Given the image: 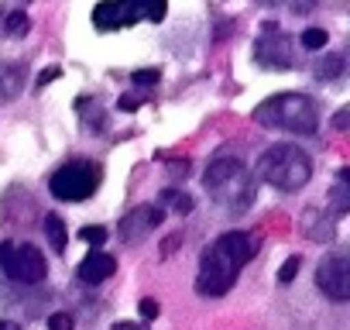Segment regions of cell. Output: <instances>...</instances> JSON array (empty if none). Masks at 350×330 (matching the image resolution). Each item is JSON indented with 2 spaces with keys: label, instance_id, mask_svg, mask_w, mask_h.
<instances>
[{
  "label": "cell",
  "instance_id": "23",
  "mask_svg": "<svg viewBox=\"0 0 350 330\" xmlns=\"http://www.w3.org/2000/svg\"><path fill=\"white\" fill-rule=\"evenodd\" d=\"M79 241H86V244H103L107 241V227H96V224H86V227H79Z\"/></svg>",
  "mask_w": 350,
  "mask_h": 330
},
{
  "label": "cell",
  "instance_id": "14",
  "mask_svg": "<svg viewBox=\"0 0 350 330\" xmlns=\"http://www.w3.org/2000/svg\"><path fill=\"white\" fill-rule=\"evenodd\" d=\"M25 83V62H4L0 66V103H8L21 93Z\"/></svg>",
  "mask_w": 350,
  "mask_h": 330
},
{
  "label": "cell",
  "instance_id": "20",
  "mask_svg": "<svg viewBox=\"0 0 350 330\" xmlns=\"http://www.w3.org/2000/svg\"><path fill=\"white\" fill-rule=\"evenodd\" d=\"M326 42H329V35H326L323 28H306V31L299 35V45H302L306 52H319Z\"/></svg>",
  "mask_w": 350,
  "mask_h": 330
},
{
  "label": "cell",
  "instance_id": "17",
  "mask_svg": "<svg viewBox=\"0 0 350 330\" xmlns=\"http://www.w3.org/2000/svg\"><path fill=\"white\" fill-rule=\"evenodd\" d=\"M343 69H347V59H343V52H333V55H323L319 62H316V76L326 83V79H336V76H343Z\"/></svg>",
  "mask_w": 350,
  "mask_h": 330
},
{
  "label": "cell",
  "instance_id": "31",
  "mask_svg": "<svg viewBox=\"0 0 350 330\" xmlns=\"http://www.w3.org/2000/svg\"><path fill=\"white\" fill-rule=\"evenodd\" d=\"M347 124H350V107H340V110L333 114V127H336V131H347Z\"/></svg>",
  "mask_w": 350,
  "mask_h": 330
},
{
  "label": "cell",
  "instance_id": "2",
  "mask_svg": "<svg viewBox=\"0 0 350 330\" xmlns=\"http://www.w3.org/2000/svg\"><path fill=\"white\" fill-rule=\"evenodd\" d=\"M203 186L210 190V200H217L227 214H244L254 203V179L237 158H217L203 173Z\"/></svg>",
  "mask_w": 350,
  "mask_h": 330
},
{
  "label": "cell",
  "instance_id": "29",
  "mask_svg": "<svg viewBox=\"0 0 350 330\" xmlns=\"http://www.w3.org/2000/svg\"><path fill=\"white\" fill-rule=\"evenodd\" d=\"M137 309H141V320H154V316H158V299H151V296H148V299H141V306H137Z\"/></svg>",
  "mask_w": 350,
  "mask_h": 330
},
{
  "label": "cell",
  "instance_id": "4",
  "mask_svg": "<svg viewBox=\"0 0 350 330\" xmlns=\"http://www.w3.org/2000/svg\"><path fill=\"white\" fill-rule=\"evenodd\" d=\"M103 179V169L90 158H76V162H66L62 169L49 179V190L55 200H66V203H83L96 193Z\"/></svg>",
  "mask_w": 350,
  "mask_h": 330
},
{
  "label": "cell",
  "instance_id": "5",
  "mask_svg": "<svg viewBox=\"0 0 350 330\" xmlns=\"http://www.w3.org/2000/svg\"><path fill=\"white\" fill-rule=\"evenodd\" d=\"M237 272H241V265L213 241V244H206L203 255H200V279H196V289H200L203 296H224V292L234 289Z\"/></svg>",
  "mask_w": 350,
  "mask_h": 330
},
{
  "label": "cell",
  "instance_id": "19",
  "mask_svg": "<svg viewBox=\"0 0 350 330\" xmlns=\"http://www.w3.org/2000/svg\"><path fill=\"white\" fill-rule=\"evenodd\" d=\"M161 203H168L179 217H186V214L193 210V196H189V193H179V190H165V193H161Z\"/></svg>",
  "mask_w": 350,
  "mask_h": 330
},
{
  "label": "cell",
  "instance_id": "24",
  "mask_svg": "<svg viewBox=\"0 0 350 330\" xmlns=\"http://www.w3.org/2000/svg\"><path fill=\"white\" fill-rule=\"evenodd\" d=\"M299 265H302V258H299V255L285 258V265L278 268V282H282V285H288V282H292V279L299 275Z\"/></svg>",
  "mask_w": 350,
  "mask_h": 330
},
{
  "label": "cell",
  "instance_id": "15",
  "mask_svg": "<svg viewBox=\"0 0 350 330\" xmlns=\"http://www.w3.org/2000/svg\"><path fill=\"white\" fill-rule=\"evenodd\" d=\"M93 25L100 31H120V8H117V0H100V4L93 8Z\"/></svg>",
  "mask_w": 350,
  "mask_h": 330
},
{
  "label": "cell",
  "instance_id": "7",
  "mask_svg": "<svg viewBox=\"0 0 350 330\" xmlns=\"http://www.w3.org/2000/svg\"><path fill=\"white\" fill-rule=\"evenodd\" d=\"M254 59L265 69H292L295 66V59H292V38L275 21H265L261 25V35L254 42Z\"/></svg>",
  "mask_w": 350,
  "mask_h": 330
},
{
  "label": "cell",
  "instance_id": "34",
  "mask_svg": "<svg viewBox=\"0 0 350 330\" xmlns=\"http://www.w3.org/2000/svg\"><path fill=\"white\" fill-rule=\"evenodd\" d=\"M0 330H21L18 323H11V320H0Z\"/></svg>",
  "mask_w": 350,
  "mask_h": 330
},
{
  "label": "cell",
  "instance_id": "25",
  "mask_svg": "<svg viewBox=\"0 0 350 330\" xmlns=\"http://www.w3.org/2000/svg\"><path fill=\"white\" fill-rule=\"evenodd\" d=\"M144 100H148V93H124V97L117 100V110L131 114V110H137V107H141Z\"/></svg>",
  "mask_w": 350,
  "mask_h": 330
},
{
  "label": "cell",
  "instance_id": "13",
  "mask_svg": "<svg viewBox=\"0 0 350 330\" xmlns=\"http://www.w3.org/2000/svg\"><path fill=\"white\" fill-rule=\"evenodd\" d=\"M217 244H220L237 265H247V262L258 255V238L247 234V231H224V234L217 238Z\"/></svg>",
  "mask_w": 350,
  "mask_h": 330
},
{
  "label": "cell",
  "instance_id": "12",
  "mask_svg": "<svg viewBox=\"0 0 350 330\" xmlns=\"http://www.w3.org/2000/svg\"><path fill=\"white\" fill-rule=\"evenodd\" d=\"M113 272H117L113 255H107V251H100V248H93V251L79 262V279H83L86 285H100V282H107Z\"/></svg>",
  "mask_w": 350,
  "mask_h": 330
},
{
  "label": "cell",
  "instance_id": "26",
  "mask_svg": "<svg viewBox=\"0 0 350 330\" xmlns=\"http://www.w3.org/2000/svg\"><path fill=\"white\" fill-rule=\"evenodd\" d=\"M265 4H285V8L295 11V14H309V11L316 8V0H265Z\"/></svg>",
  "mask_w": 350,
  "mask_h": 330
},
{
  "label": "cell",
  "instance_id": "33",
  "mask_svg": "<svg viewBox=\"0 0 350 330\" xmlns=\"http://www.w3.org/2000/svg\"><path fill=\"white\" fill-rule=\"evenodd\" d=\"M175 244H179V238H168V241H165V255H172V251H175Z\"/></svg>",
  "mask_w": 350,
  "mask_h": 330
},
{
  "label": "cell",
  "instance_id": "8",
  "mask_svg": "<svg viewBox=\"0 0 350 330\" xmlns=\"http://www.w3.org/2000/svg\"><path fill=\"white\" fill-rule=\"evenodd\" d=\"M316 285L333 303H347L350 299V258L343 251H329L316 268Z\"/></svg>",
  "mask_w": 350,
  "mask_h": 330
},
{
  "label": "cell",
  "instance_id": "18",
  "mask_svg": "<svg viewBox=\"0 0 350 330\" xmlns=\"http://www.w3.org/2000/svg\"><path fill=\"white\" fill-rule=\"evenodd\" d=\"M336 179H340V183L333 186V196H329V200H333V210H336V214L343 217V214L350 210V196H347V183H350V169H340V176H336Z\"/></svg>",
  "mask_w": 350,
  "mask_h": 330
},
{
  "label": "cell",
  "instance_id": "3",
  "mask_svg": "<svg viewBox=\"0 0 350 330\" xmlns=\"http://www.w3.org/2000/svg\"><path fill=\"white\" fill-rule=\"evenodd\" d=\"M258 179H265L275 190H302L312 179V158L299 148V144H271L258 155Z\"/></svg>",
  "mask_w": 350,
  "mask_h": 330
},
{
  "label": "cell",
  "instance_id": "16",
  "mask_svg": "<svg viewBox=\"0 0 350 330\" xmlns=\"http://www.w3.org/2000/svg\"><path fill=\"white\" fill-rule=\"evenodd\" d=\"M42 231H45V238H49V248H52L55 255H62V251H66V244H69L66 220H62L59 214H49V217H45V224H42Z\"/></svg>",
  "mask_w": 350,
  "mask_h": 330
},
{
  "label": "cell",
  "instance_id": "32",
  "mask_svg": "<svg viewBox=\"0 0 350 330\" xmlns=\"http://www.w3.org/2000/svg\"><path fill=\"white\" fill-rule=\"evenodd\" d=\"M113 330H137V323H127V320H120V323H113Z\"/></svg>",
  "mask_w": 350,
  "mask_h": 330
},
{
  "label": "cell",
  "instance_id": "22",
  "mask_svg": "<svg viewBox=\"0 0 350 330\" xmlns=\"http://www.w3.org/2000/svg\"><path fill=\"white\" fill-rule=\"evenodd\" d=\"M158 79H161V73H158V69H137V73H131V83H134V86H141V90H151Z\"/></svg>",
  "mask_w": 350,
  "mask_h": 330
},
{
  "label": "cell",
  "instance_id": "27",
  "mask_svg": "<svg viewBox=\"0 0 350 330\" xmlns=\"http://www.w3.org/2000/svg\"><path fill=\"white\" fill-rule=\"evenodd\" d=\"M45 327H49V330H72V316H69V313H52Z\"/></svg>",
  "mask_w": 350,
  "mask_h": 330
},
{
  "label": "cell",
  "instance_id": "6",
  "mask_svg": "<svg viewBox=\"0 0 350 330\" xmlns=\"http://www.w3.org/2000/svg\"><path fill=\"white\" fill-rule=\"evenodd\" d=\"M0 268L21 285H35L45 279V255H42V248H35L28 241L25 244L8 241V244H0Z\"/></svg>",
  "mask_w": 350,
  "mask_h": 330
},
{
  "label": "cell",
  "instance_id": "21",
  "mask_svg": "<svg viewBox=\"0 0 350 330\" xmlns=\"http://www.w3.org/2000/svg\"><path fill=\"white\" fill-rule=\"evenodd\" d=\"M28 31H31V18H28L25 11L8 14V35H11V38H21V35H28Z\"/></svg>",
  "mask_w": 350,
  "mask_h": 330
},
{
  "label": "cell",
  "instance_id": "9",
  "mask_svg": "<svg viewBox=\"0 0 350 330\" xmlns=\"http://www.w3.org/2000/svg\"><path fill=\"white\" fill-rule=\"evenodd\" d=\"M161 217H165V210L154 207V203L134 207V210L120 220V241H124V244H141V241H148V238L158 231Z\"/></svg>",
  "mask_w": 350,
  "mask_h": 330
},
{
  "label": "cell",
  "instance_id": "11",
  "mask_svg": "<svg viewBox=\"0 0 350 330\" xmlns=\"http://www.w3.org/2000/svg\"><path fill=\"white\" fill-rule=\"evenodd\" d=\"M299 227H302V234H306L309 241H316V244H333V238H336V224H333L329 214H323L319 207H306Z\"/></svg>",
  "mask_w": 350,
  "mask_h": 330
},
{
  "label": "cell",
  "instance_id": "30",
  "mask_svg": "<svg viewBox=\"0 0 350 330\" xmlns=\"http://www.w3.org/2000/svg\"><path fill=\"white\" fill-rule=\"evenodd\" d=\"M168 173H172L175 179H183V176H189V162H183V158H172V162H168Z\"/></svg>",
  "mask_w": 350,
  "mask_h": 330
},
{
  "label": "cell",
  "instance_id": "1",
  "mask_svg": "<svg viewBox=\"0 0 350 330\" xmlns=\"http://www.w3.org/2000/svg\"><path fill=\"white\" fill-rule=\"evenodd\" d=\"M254 120L275 131H288V134H316L319 103L306 93H275L265 103H258Z\"/></svg>",
  "mask_w": 350,
  "mask_h": 330
},
{
  "label": "cell",
  "instance_id": "10",
  "mask_svg": "<svg viewBox=\"0 0 350 330\" xmlns=\"http://www.w3.org/2000/svg\"><path fill=\"white\" fill-rule=\"evenodd\" d=\"M120 8V28H134L137 21H161L168 11V0H117Z\"/></svg>",
  "mask_w": 350,
  "mask_h": 330
},
{
  "label": "cell",
  "instance_id": "28",
  "mask_svg": "<svg viewBox=\"0 0 350 330\" xmlns=\"http://www.w3.org/2000/svg\"><path fill=\"white\" fill-rule=\"evenodd\" d=\"M59 76H62V69H59V66H52V69H42V73H38V79H35V86H49V83H55Z\"/></svg>",
  "mask_w": 350,
  "mask_h": 330
}]
</instances>
